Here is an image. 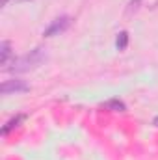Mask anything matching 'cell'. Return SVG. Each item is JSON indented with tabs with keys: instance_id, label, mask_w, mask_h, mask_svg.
<instances>
[{
	"instance_id": "1",
	"label": "cell",
	"mask_w": 158,
	"mask_h": 160,
	"mask_svg": "<svg viewBox=\"0 0 158 160\" xmlns=\"http://www.w3.org/2000/svg\"><path fill=\"white\" fill-rule=\"evenodd\" d=\"M45 60H47L45 48H34V50H30L28 54L15 58V60L11 62V65L7 67V71H9V73H26V71H32V69L39 67Z\"/></svg>"
},
{
	"instance_id": "2",
	"label": "cell",
	"mask_w": 158,
	"mask_h": 160,
	"mask_svg": "<svg viewBox=\"0 0 158 160\" xmlns=\"http://www.w3.org/2000/svg\"><path fill=\"white\" fill-rule=\"evenodd\" d=\"M69 26H71V17H69V15H62V17H58V19H54V21L50 22V26L43 32V36H45V38L60 36V34H63Z\"/></svg>"
},
{
	"instance_id": "3",
	"label": "cell",
	"mask_w": 158,
	"mask_h": 160,
	"mask_svg": "<svg viewBox=\"0 0 158 160\" xmlns=\"http://www.w3.org/2000/svg\"><path fill=\"white\" fill-rule=\"evenodd\" d=\"M30 89V86L24 82V80H6V82H2V86H0V93L2 95H9V93H24V91H28Z\"/></svg>"
},
{
	"instance_id": "4",
	"label": "cell",
	"mask_w": 158,
	"mask_h": 160,
	"mask_svg": "<svg viewBox=\"0 0 158 160\" xmlns=\"http://www.w3.org/2000/svg\"><path fill=\"white\" fill-rule=\"evenodd\" d=\"M24 119H26V116H24V114H19V116H15L13 119H9L6 125H4V127H2V134H4V136H6V134H9L13 128H17V127H19V125H21Z\"/></svg>"
},
{
	"instance_id": "5",
	"label": "cell",
	"mask_w": 158,
	"mask_h": 160,
	"mask_svg": "<svg viewBox=\"0 0 158 160\" xmlns=\"http://www.w3.org/2000/svg\"><path fill=\"white\" fill-rule=\"evenodd\" d=\"M11 58V43L9 41H2L0 43V65H6Z\"/></svg>"
},
{
	"instance_id": "6",
	"label": "cell",
	"mask_w": 158,
	"mask_h": 160,
	"mask_svg": "<svg viewBox=\"0 0 158 160\" xmlns=\"http://www.w3.org/2000/svg\"><path fill=\"white\" fill-rule=\"evenodd\" d=\"M102 106H104L106 110H112V112H125V110H126V104H125L123 101H119V99H110V101H106Z\"/></svg>"
},
{
	"instance_id": "7",
	"label": "cell",
	"mask_w": 158,
	"mask_h": 160,
	"mask_svg": "<svg viewBox=\"0 0 158 160\" xmlns=\"http://www.w3.org/2000/svg\"><path fill=\"white\" fill-rule=\"evenodd\" d=\"M116 47H117V50H125L128 47V32H125V30L119 32L117 39H116Z\"/></svg>"
},
{
	"instance_id": "8",
	"label": "cell",
	"mask_w": 158,
	"mask_h": 160,
	"mask_svg": "<svg viewBox=\"0 0 158 160\" xmlns=\"http://www.w3.org/2000/svg\"><path fill=\"white\" fill-rule=\"evenodd\" d=\"M140 4H141V0H132V2L128 4V8H126V15H132V13H136V11L140 9Z\"/></svg>"
},
{
	"instance_id": "9",
	"label": "cell",
	"mask_w": 158,
	"mask_h": 160,
	"mask_svg": "<svg viewBox=\"0 0 158 160\" xmlns=\"http://www.w3.org/2000/svg\"><path fill=\"white\" fill-rule=\"evenodd\" d=\"M153 125H156V127H158V116L155 118V121H153Z\"/></svg>"
},
{
	"instance_id": "10",
	"label": "cell",
	"mask_w": 158,
	"mask_h": 160,
	"mask_svg": "<svg viewBox=\"0 0 158 160\" xmlns=\"http://www.w3.org/2000/svg\"><path fill=\"white\" fill-rule=\"evenodd\" d=\"M7 2H9V0H2V6H7Z\"/></svg>"
},
{
	"instance_id": "11",
	"label": "cell",
	"mask_w": 158,
	"mask_h": 160,
	"mask_svg": "<svg viewBox=\"0 0 158 160\" xmlns=\"http://www.w3.org/2000/svg\"><path fill=\"white\" fill-rule=\"evenodd\" d=\"M15 2H24V0H15Z\"/></svg>"
}]
</instances>
